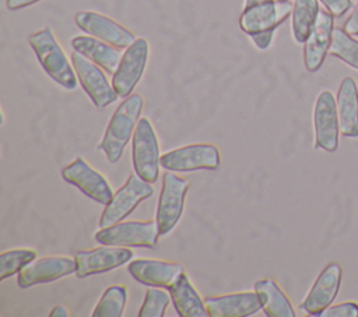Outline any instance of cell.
Instances as JSON below:
<instances>
[{"label": "cell", "instance_id": "cell-16", "mask_svg": "<svg viewBox=\"0 0 358 317\" xmlns=\"http://www.w3.org/2000/svg\"><path fill=\"white\" fill-rule=\"evenodd\" d=\"M77 264L76 258L64 256H50L32 260L27 264L17 277V283L20 288H31L32 285L46 283L63 278L76 272Z\"/></svg>", "mask_w": 358, "mask_h": 317}, {"label": "cell", "instance_id": "cell-32", "mask_svg": "<svg viewBox=\"0 0 358 317\" xmlns=\"http://www.w3.org/2000/svg\"><path fill=\"white\" fill-rule=\"evenodd\" d=\"M343 29L345 32H348L350 35H352V36H358V1L352 8L351 15L345 20V22L343 25Z\"/></svg>", "mask_w": 358, "mask_h": 317}, {"label": "cell", "instance_id": "cell-9", "mask_svg": "<svg viewBox=\"0 0 358 317\" xmlns=\"http://www.w3.org/2000/svg\"><path fill=\"white\" fill-rule=\"evenodd\" d=\"M148 53L150 46L144 38H137L127 49H124L120 63L112 75V85L119 98H127L133 94V89L144 74Z\"/></svg>", "mask_w": 358, "mask_h": 317}, {"label": "cell", "instance_id": "cell-25", "mask_svg": "<svg viewBox=\"0 0 358 317\" xmlns=\"http://www.w3.org/2000/svg\"><path fill=\"white\" fill-rule=\"evenodd\" d=\"M127 302L124 285H110L96 303L92 317H122Z\"/></svg>", "mask_w": 358, "mask_h": 317}, {"label": "cell", "instance_id": "cell-20", "mask_svg": "<svg viewBox=\"0 0 358 317\" xmlns=\"http://www.w3.org/2000/svg\"><path fill=\"white\" fill-rule=\"evenodd\" d=\"M71 46L76 52L81 53L101 68L105 70L106 74L113 75L116 71L120 59L123 56L122 49L115 47L98 38L91 35H77L71 39Z\"/></svg>", "mask_w": 358, "mask_h": 317}, {"label": "cell", "instance_id": "cell-22", "mask_svg": "<svg viewBox=\"0 0 358 317\" xmlns=\"http://www.w3.org/2000/svg\"><path fill=\"white\" fill-rule=\"evenodd\" d=\"M171 300L180 317H206L208 316L204 300L200 297L187 275L183 272L168 288Z\"/></svg>", "mask_w": 358, "mask_h": 317}, {"label": "cell", "instance_id": "cell-1", "mask_svg": "<svg viewBox=\"0 0 358 317\" xmlns=\"http://www.w3.org/2000/svg\"><path fill=\"white\" fill-rule=\"evenodd\" d=\"M144 101L141 95L131 94L123 99L112 115L103 138L98 149L105 152L109 163H116L123 155V151L134 134L136 126L140 120Z\"/></svg>", "mask_w": 358, "mask_h": 317}, {"label": "cell", "instance_id": "cell-31", "mask_svg": "<svg viewBox=\"0 0 358 317\" xmlns=\"http://www.w3.org/2000/svg\"><path fill=\"white\" fill-rule=\"evenodd\" d=\"M274 31L275 29H268V31H260V32H255L250 34V39L253 40L255 46L260 50H266L271 46L273 39H274Z\"/></svg>", "mask_w": 358, "mask_h": 317}, {"label": "cell", "instance_id": "cell-3", "mask_svg": "<svg viewBox=\"0 0 358 317\" xmlns=\"http://www.w3.org/2000/svg\"><path fill=\"white\" fill-rule=\"evenodd\" d=\"M159 236L157 219L117 222L106 228H99V230L94 235L95 240L101 244L148 249L157 246Z\"/></svg>", "mask_w": 358, "mask_h": 317}, {"label": "cell", "instance_id": "cell-7", "mask_svg": "<svg viewBox=\"0 0 358 317\" xmlns=\"http://www.w3.org/2000/svg\"><path fill=\"white\" fill-rule=\"evenodd\" d=\"M71 63L80 85L98 110L105 109L119 98L113 85L106 78L105 70L98 64L76 50L71 53Z\"/></svg>", "mask_w": 358, "mask_h": 317}, {"label": "cell", "instance_id": "cell-15", "mask_svg": "<svg viewBox=\"0 0 358 317\" xmlns=\"http://www.w3.org/2000/svg\"><path fill=\"white\" fill-rule=\"evenodd\" d=\"M294 3L289 0H271L257 6L243 8L239 17V28L246 34L275 29L292 14Z\"/></svg>", "mask_w": 358, "mask_h": 317}, {"label": "cell", "instance_id": "cell-34", "mask_svg": "<svg viewBox=\"0 0 358 317\" xmlns=\"http://www.w3.org/2000/svg\"><path fill=\"white\" fill-rule=\"evenodd\" d=\"M49 316H50V317H67V316H69V310H67V307L59 304V306H56V307L52 309V311H50Z\"/></svg>", "mask_w": 358, "mask_h": 317}, {"label": "cell", "instance_id": "cell-35", "mask_svg": "<svg viewBox=\"0 0 358 317\" xmlns=\"http://www.w3.org/2000/svg\"><path fill=\"white\" fill-rule=\"evenodd\" d=\"M267 1H271V0H245L243 8H248V7H252V6H257V4H262V3H267Z\"/></svg>", "mask_w": 358, "mask_h": 317}, {"label": "cell", "instance_id": "cell-17", "mask_svg": "<svg viewBox=\"0 0 358 317\" xmlns=\"http://www.w3.org/2000/svg\"><path fill=\"white\" fill-rule=\"evenodd\" d=\"M333 29L334 17L327 10L320 8L316 24L303 43V64L308 71L315 73L322 67L331 45Z\"/></svg>", "mask_w": 358, "mask_h": 317}, {"label": "cell", "instance_id": "cell-26", "mask_svg": "<svg viewBox=\"0 0 358 317\" xmlns=\"http://www.w3.org/2000/svg\"><path fill=\"white\" fill-rule=\"evenodd\" d=\"M330 54L343 60L350 67L358 70V40L343 28L333 29Z\"/></svg>", "mask_w": 358, "mask_h": 317}, {"label": "cell", "instance_id": "cell-23", "mask_svg": "<svg viewBox=\"0 0 358 317\" xmlns=\"http://www.w3.org/2000/svg\"><path fill=\"white\" fill-rule=\"evenodd\" d=\"M255 292L262 303V310L267 317H295L296 313L281 288L270 278L255 282Z\"/></svg>", "mask_w": 358, "mask_h": 317}, {"label": "cell", "instance_id": "cell-18", "mask_svg": "<svg viewBox=\"0 0 358 317\" xmlns=\"http://www.w3.org/2000/svg\"><path fill=\"white\" fill-rule=\"evenodd\" d=\"M127 270L140 283L157 288H169L185 272L183 265L179 263L150 258H136L127 265Z\"/></svg>", "mask_w": 358, "mask_h": 317}, {"label": "cell", "instance_id": "cell-27", "mask_svg": "<svg viewBox=\"0 0 358 317\" xmlns=\"http://www.w3.org/2000/svg\"><path fill=\"white\" fill-rule=\"evenodd\" d=\"M36 251L31 249H13L0 254V279H6L20 272L27 264L36 258Z\"/></svg>", "mask_w": 358, "mask_h": 317}, {"label": "cell", "instance_id": "cell-11", "mask_svg": "<svg viewBox=\"0 0 358 317\" xmlns=\"http://www.w3.org/2000/svg\"><path fill=\"white\" fill-rule=\"evenodd\" d=\"M74 258L77 278H87L126 264L133 258V251L129 247L102 244L91 250H80Z\"/></svg>", "mask_w": 358, "mask_h": 317}, {"label": "cell", "instance_id": "cell-12", "mask_svg": "<svg viewBox=\"0 0 358 317\" xmlns=\"http://www.w3.org/2000/svg\"><path fill=\"white\" fill-rule=\"evenodd\" d=\"M74 22L87 35L98 38L122 50L127 49L137 39L131 31L115 20L95 11L77 13Z\"/></svg>", "mask_w": 358, "mask_h": 317}, {"label": "cell", "instance_id": "cell-24", "mask_svg": "<svg viewBox=\"0 0 358 317\" xmlns=\"http://www.w3.org/2000/svg\"><path fill=\"white\" fill-rule=\"evenodd\" d=\"M319 11V0H294L291 31L296 43L303 45L306 42L316 24Z\"/></svg>", "mask_w": 358, "mask_h": 317}, {"label": "cell", "instance_id": "cell-5", "mask_svg": "<svg viewBox=\"0 0 358 317\" xmlns=\"http://www.w3.org/2000/svg\"><path fill=\"white\" fill-rule=\"evenodd\" d=\"M154 194L151 183L143 180L137 173H131L126 183L113 194L112 200L105 205L99 218V228H106L123 221L137 205Z\"/></svg>", "mask_w": 358, "mask_h": 317}, {"label": "cell", "instance_id": "cell-2", "mask_svg": "<svg viewBox=\"0 0 358 317\" xmlns=\"http://www.w3.org/2000/svg\"><path fill=\"white\" fill-rule=\"evenodd\" d=\"M28 43L34 50L43 71L64 89L73 91L78 85V77L69 61L62 46L56 40L49 27L42 28L28 36Z\"/></svg>", "mask_w": 358, "mask_h": 317}, {"label": "cell", "instance_id": "cell-14", "mask_svg": "<svg viewBox=\"0 0 358 317\" xmlns=\"http://www.w3.org/2000/svg\"><path fill=\"white\" fill-rule=\"evenodd\" d=\"M341 265L338 263L327 264L317 275L305 299L301 302L299 309L309 316H319L337 297L341 286Z\"/></svg>", "mask_w": 358, "mask_h": 317}, {"label": "cell", "instance_id": "cell-21", "mask_svg": "<svg viewBox=\"0 0 358 317\" xmlns=\"http://www.w3.org/2000/svg\"><path fill=\"white\" fill-rule=\"evenodd\" d=\"M340 134L347 138L358 137V87L354 78L341 80L336 96Z\"/></svg>", "mask_w": 358, "mask_h": 317}, {"label": "cell", "instance_id": "cell-10", "mask_svg": "<svg viewBox=\"0 0 358 317\" xmlns=\"http://www.w3.org/2000/svg\"><path fill=\"white\" fill-rule=\"evenodd\" d=\"M315 148L326 152H336L340 138V123L336 98L327 89L322 91L313 108Z\"/></svg>", "mask_w": 358, "mask_h": 317}, {"label": "cell", "instance_id": "cell-8", "mask_svg": "<svg viewBox=\"0 0 358 317\" xmlns=\"http://www.w3.org/2000/svg\"><path fill=\"white\" fill-rule=\"evenodd\" d=\"M220 151L213 144H190L161 155L159 163L171 172L215 170L220 166Z\"/></svg>", "mask_w": 358, "mask_h": 317}, {"label": "cell", "instance_id": "cell-33", "mask_svg": "<svg viewBox=\"0 0 358 317\" xmlns=\"http://www.w3.org/2000/svg\"><path fill=\"white\" fill-rule=\"evenodd\" d=\"M38 1H41V0H6V7L10 11H17V10L29 7Z\"/></svg>", "mask_w": 358, "mask_h": 317}, {"label": "cell", "instance_id": "cell-6", "mask_svg": "<svg viewBox=\"0 0 358 317\" xmlns=\"http://www.w3.org/2000/svg\"><path fill=\"white\" fill-rule=\"evenodd\" d=\"M187 189L189 180L179 177L171 170L162 176V189L155 212V219L158 222L161 236L172 232V229L180 221Z\"/></svg>", "mask_w": 358, "mask_h": 317}, {"label": "cell", "instance_id": "cell-30", "mask_svg": "<svg viewBox=\"0 0 358 317\" xmlns=\"http://www.w3.org/2000/svg\"><path fill=\"white\" fill-rule=\"evenodd\" d=\"M319 1L324 6V8L333 17H341L352 7L351 0H319Z\"/></svg>", "mask_w": 358, "mask_h": 317}, {"label": "cell", "instance_id": "cell-29", "mask_svg": "<svg viewBox=\"0 0 358 317\" xmlns=\"http://www.w3.org/2000/svg\"><path fill=\"white\" fill-rule=\"evenodd\" d=\"M319 317H358V303L344 302L338 304H330L319 314Z\"/></svg>", "mask_w": 358, "mask_h": 317}, {"label": "cell", "instance_id": "cell-28", "mask_svg": "<svg viewBox=\"0 0 358 317\" xmlns=\"http://www.w3.org/2000/svg\"><path fill=\"white\" fill-rule=\"evenodd\" d=\"M169 302H172L171 295L162 289H157V286H151L145 290L138 317H162Z\"/></svg>", "mask_w": 358, "mask_h": 317}, {"label": "cell", "instance_id": "cell-36", "mask_svg": "<svg viewBox=\"0 0 358 317\" xmlns=\"http://www.w3.org/2000/svg\"><path fill=\"white\" fill-rule=\"evenodd\" d=\"M281 1H287V0H281Z\"/></svg>", "mask_w": 358, "mask_h": 317}, {"label": "cell", "instance_id": "cell-19", "mask_svg": "<svg viewBox=\"0 0 358 317\" xmlns=\"http://www.w3.org/2000/svg\"><path fill=\"white\" fill-rule=\"evenodd\" d=\"M204 304L210 317H249L262 310L256 292L208 296L204 299Z\"/></svg>", "mask_w": 358, "mask_h": 317}, {"label": "cell", "instance_id": "cell-4", "mask_svg": "<svg viewBox=\"0 0 358 317\" xmlns=\"http://www.w3.org/2000/svg\"><path fill=\"white\" fill-rule=\"evenodd\" d=\"M159 145L151 121L141 117L136 126L131 141V161L137 176L148 183L157 182L159 173Z\"/></svg>", "mask_w": 358, "mask_h": 317}, {"label": "cell", "instance_id": "cell-13", "mask_svg": "<svg viewBox=\"0 0 358 317\" xmlns=\"http://www.w3.org/2000/svg\"><path fill=\"white\" fill-rule=\"evenodd\" d=\"M62 177L102 205H106L113 197L108 180L80 156L62 169Z\"/></svg>", "mask_w": 358, "mask_h": 317}]
</instances>
